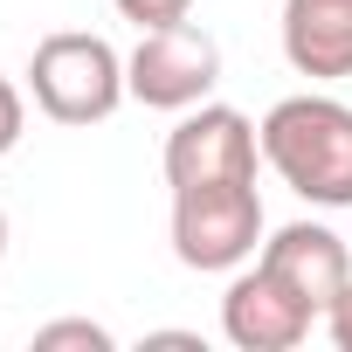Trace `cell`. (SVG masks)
Here are the masks:
<instances>
[{"instance_id": "obj_1", "label": "cell", "mask_w": 352, "mask_h": 352, "mask_svg": "<svg viewBox=\"0 0 352 352\" xmlns=\"http://www.w3.org/2000/svg\"><path fill=\"white\" fill-rule=\"evenodd\" d=\"M270 173L311 208H352V104L338 97H283L263 124Z\"/></svg>"}, {"instance_id": "obj_2", "label": "cell", "mask_w": 352, "mask_h": 352, "mask_svg": "<svg viewBox=\"0 0 352 352\" xmlns=\"http://www.w3.org/2000/svg\"><path fill=\"white\" fill-rule=\"evenodd\" d=\"M28 90L42 104V118L56 124H104L131 83H124V56L104 42V35H83V28H63V35H42L35 56H28Z\"/></svg>"}, {"instance_id": "obj_3", "label": "cell", "mask_w": 352, "mask_h": 352, "mask_svg": "<svg viewBox=\"0 0 352 352\" xmlns=\"http://www.w3.org/2000/svg\"><path fill=\"white\" fill-rule=\"evenodd\" d=\"M263 242V194L256 180L221 187H173V256L187 270H242Z\"/></svg>"}, {"instance_id": "obj_4", "label": "cell", "mask_w": 352, "mask_h": 352, "mask_svg": "<svg viewBox=\"0 0 352 352\" xmlns=\"http://www.w3.org/2000/svg\"><path fill=\"white\" fill-rule=\"evenodd\" d=\"M124 83H131V97L145 111H194L221 83V42L208 28H194V21L145 28L138 49L124 56Z\"/></svg>"}, {"instance_id": "obj_5", "label": "cell", "mask_w": 352, "mask_h": 352, "mask_svg": "<svg viewBox=\"0 0 352 352\" xmlns=\"http://www.w3.org/2000/svg\"><path fill=\"white\" fill-rule=\"evenodd\" d=\"M263 131L235 104H194L166 131V187H221V180H256Z\"/></svg>"}, {"instance_id": "obj_6", "label": "cell", "mask_w": 352, "mask_h": 352, "mask_svg": "<svg viewBox=\"0 0 352 352\" xmlns=\"http://www.w3.org/2000/svg\"><path fill=\"white\" fill-rule=\"evenodd\" d=\"M311 318H318V311H311L270 263L242 270V276L228 283V297H221V331H228V345H242V352H290V345L311 338Z\"/></svg>"}, {"instance_id": "obj_7", "label": "cell", "mask_w": 352, "mask_h": 352, "mask_svg": "<svg viewBox=\"0 0 352 352\" xmlns=\"http://www.w3.org/2000/svg\"><path fill=\"white\" fill-rule=\"evenodd\" d=\"M263 263L324 318L331 304H338V290L352 283V256H345V242L324 228V221H290V228H276L270 242H263Z\"/></svg>"}, {"instance_id": "obj_8", "label": "cell", "mask_w": 352, "mask_h": 352, "mask_svg": "<svg viewBox=\"0 0 352 352\" xmlns=\"http://www.w3.org/2000/svg\"><path fill=\"white\" fill-rule=\"evenodd\" d=\"M283 56L311 83L352 76V0H283Z\"/></svg>"}, {"instance_id": "obj_9", "label": "cell", "mask_w": 352, "mask_h": 352, "mask_svg": "<svg viewBox=\"0 0 352 352\" xmlns=\"http://www.w3.org/2000/svg\"><path fill=\"white\" fill-rule=\"evenodd\" d=\"M63 345H83V352H111L118 338H111L104 324H90V318H56V324H42V331H35V352H63Z\"/></svg>"}, {"instance_id": "obj_10", "label": "cell", "mask_w": 352, "mask_h": 352, "mask_svg": "<svg viewBox=\"0 0 352 352\" xmlns=\"http://www.w3.org/2000/svg\"><path fill=\"white\" fill-rule=\"evenodd\" d=\"M111 8L138 28H173V21H187L194 14V0H111Z\"/></svg>"}, {"instance_id": "obj_11", "label": "cell", "mask_w": 352, "mask_h": 352, "mask_svg": "<svg viewBox=\"0 0 352 352\" xmlns=\"http://www.w3.org/2000/svg\"><path fill=\"white\" fill-rule=\"evenodd\" d=\"M21 131H28V104H21V90L8 76H0V159L21 145Z\"/></svg>"}, {"instance_id": "obj_12", "label": "cell", "mask_w": 352, "mask_h": 352, "mask_svg": "<svg viewBox=\"0 0 352 352\" xmlns=\"http://www.w3.org/2000/svg\"><path fill=\"white\" fill-rule=\"evenodd\" d=\"M324 331H331V345H338V352H352V283H345V290H338V304L324 311Z\"/></svg>"}, {"instance_id": "obj_13", "label": "cell", "mask_w": 352, "mask_h": 352, "mask_svg": "<svg viewBox=\"0 0 352 352\" xmlns=\"http://www.w3.org/2000/svg\"><path fill=\"white\" fill-rule=\"evenodd\" d=\"M0 256H8V214H0Z\"/></svg>"}]
</instances>
